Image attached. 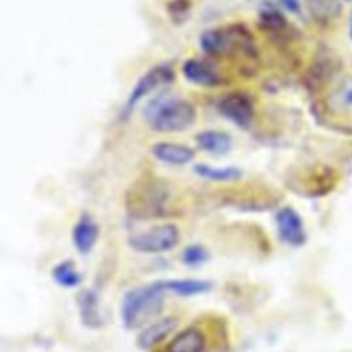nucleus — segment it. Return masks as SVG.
Masks as SVG:
<instances>
[{"mask_svg":"<svg viewBox=\"0 0 352 352\" xmlns=\"http://www.w3.org/2000/svg\"><path fill=\"white\" fill-rule=\"evenodd\" d=\"M346 1H352V0H346Z\"/></svg>","mask_w":352,"mask_h":352,"instance_id":"b1692460","label":"nucleus"},{"mask_svg":"<svg viewBox=\"0 0 352 352\" xmlns=\"http://www.w3.org/2000/svg\"><path fill=\"white\" fill-rule=\"evenodd\" d=\"M349 37L352 40V12H351V16H349Z\"/></svg>","mask_w":352,"mask_h":352,"instance_id":"5701e85b","label":"nucleus"},{"mask_svg":"<svg viewBox=\"0 0 352 352\" xmlns=\"http://www.w3.org/2000/svg\"><path fill=\"white\" fill-rule=\"evenodd\" d=\"M187 81L201 87H216L220 84V76L214 67L202 59H187L182 66Z\"/></svg>","mask_w":352,"mask_h":352,"instance_id":"1a4fd4ad","label":"nucleus"},{"mask_svg":"<svg viewBox=\"0 0 352 352\" xmlns=\"http://www.w3.org/2000/svg\"><path fill=\"white\" fill-rule=\"evenodd\" d=\"M279 1H280V4H282L286 10H289L290 12L297 14V12H300V10H301V6H300V1H298V0H279Z\"/></svg>","mask_w":352,"mask_h":352,"instance_id":"4be33fe9","label":"nucleus"},{"mask_svg":"<svg viewBox=\"0 0 352 352\" xmlns=\"http://www.w3.org/2000/svg\"><path fill=\"white\" fill-rule=\"evenodd\" d=\"M52 278L58 285L69 289L76 287L81 283V275L70 261H63L54 267Z\"/></svg>","mask_w":352,"mask_h":352,"instance_id":"f3484780","label":"nucleus"},{"mask_svg":"<svg viewBox=\"0 0 352 352\" xmlns=\"http://www.w3.org/2000/svg\"><path fill=\"white\" fill-rule=\"evenodd\" d=\"M98 236H99L98 224L88 214L81 216L73 227V232H72L73 245L82 254H87L92 250V248L98 241Z\"/></svg>","mask_w":352,"mask_h":352,"instance_id":"9d476101","label":"nucleus"},{"mask_svg":"<svg viewBox=\"0 0 352 352\" xmlns=\"http://www.w3.org/2000/svg\"><path fill=\"white\" fill-rule=\"evenodd\" d=\"M146 118L151 129L173 133L188 129L197 118L195 106L182 98H166L146 109Z\"/></svg>","mask_w":352,"mask_h":352,"instance_id":"f03ea898","label":"nucleus"},{"mask_svg":"<svg viewBox=\"0 0 352 352\" xmlns=\"http://www.w3.org/2000/svg\"><path fill=\"white\" fill-rule=\"evenodd\" d=\"M165 289L177 296H194L210 290V282L202 279H172L164 282Z\"/></svg>","mask_w":352,"mask_h":352,"instance_id":"2eb2a0df","label":"nucleus"},{"mask_svg":"<svg viewBox=\"0 0 352 352\" xmlns=\"http://www.w3.org/2000/svg\"><path fill=\"white\" fill-rule=\"evenodd\" d=\"M151 154L160 162L168 165H186L191 162L195 153L191 147L175 142H157L151 146Z\"/></svg>","mask_w":352,"mask_h":352,"instance_id":"6e6552de","label":"nucleus"},{"mask_svg":"<svg viewBox=\"0 0 352 352\" xmlns=\"http://www.w3.org/2000/svg\"><path fill=\"white\" fill-rule=\"evenodd\" d=\"M197 143L204 151L216 155L227 154L232 146L231 136L217 129H206L199 132L197 135Z\"/></svg>","mask_w":352,"mask_h":352,"instance_id":"f8f14e48","label":"nucleus"},{"mask_svg":"<svg viewBox=\"0 0 352 352\" xmlns=\"http://www.w3.org/2000/svg\"><path fill=\"white\" fill-rule=\"evenodd\" d=\"M206 338L197 327H187L169 342L166 352H204Z\"/></svg>","mask_w":352,"mask_h":352,"instance_id":"9b49d317","label":"nucleus"},{"mask_svg":"<svg viewBox=\"0 0 352 352\" xmlns=\"http://www.w3.org/2000/svg\"><path fill=\"white\" fill-rule=\"evenodd\" d=\"M179 239V228L175 224L165 223L132 235L129 238V245L138 252L161 253L173 249Z\"/></svg>","mask_w":352,"mask_h":352,"instance_id":"20e7f679","label":"nucleus"},{"mask_svg":"<svg viewBox=\"0 0 352 352\" xmlns=\"http://www.w3.org/2000/svg\"><path fill=\"white\" fill-rule=\"evenodd\" d=\"M261 25L268 29V30H272V32H279V30H283L286 28V21L285 18L274 11V10H268V11H264L261 14Z\"/></svg>","mask_w":352,"mask_h":352,"instance_id":"aec40b11","label":"nucleus"},{"mask_svg":"<svg viewBox=\"0 0 352 352\" xmlns=\"http://www.w3.org/2000/svg\"><path fill=\"white\" fill-rule=\"evenodd\" d=\"M164 282H155L129 290L121 304V319L126 329H139L162 311L165 302Z\"/></svg>","mask_w":352,"mask_h":352,"instance_id":"f257e3e1","label":"nucleus"},{"mask_svg":"<svg viewBox=\"0 0 352 352\" xmlns=\"http://www.w3.org/2000/svg\"><path fill=\"white\" fill-rule=\"evenodd\" d=\"M173 69L169 65L161 63L150 70H147L133 85L128 100H126V109H133L136 103H139L143 98L150 95L153 91L158 89L162 85L169 84L173 80Z\"/></svg>","mask_w":352,"mask_h":352,"instance_id":"39448f33","label":"nucleus"},{"mask_svg":"<svg viewBox=\"0 0 352 352\" xmlns=\"http://www.w3.org/2000/svg\"><path fill=\"white\" fill-rule=\"evenodd\" d=\"M176 326V320L175 318H165L161 319L155 323H153L151 326H148L147 329H144L139 338H138V344L142 349H148L151 348L154 344L160 342L162 338H165Z\"/></svg>","mask_w":352,"mask_h":352,"instance_id":"ddd939ff","label":"nucleus"},{"mask_svg":"<svg viewBox=\"0 0 352 352\" xmlns=\"http://www.w3.org/2000/svg\"><path fill=\"white\" fill-rule=\"evenodd\" d=\"M219 111L239 128H249L254 117L253 100L248 94L231 92L219 100Z\"/></svg>","mask_w":352,"mask_h":352,"instance_id":"423d86ee","label":"nucleus"},{"mask_svg":"<svg viewBox=\"0 0 352 352\" xmlns=\"http://www.w3.org/2000/svg\"><path fill=\"white\" fill-rule=\"evenodd\" d=\"M204 51L213 56H226L235 52L254 54L253 38L243 26H230L205 30L199 38Z\"/></svg>","mask_w":352,"mask_h":352,"instance_id":"7ed1b4c3","label":"nucleus"},{"mask_svg":"<svg viewBox=\"0 0 352 352\" xmlns=\"http://www.w3.org/2000/svg\"><path fill=\"white\" fill-rule=\"evenodd\" d=\"M330 106L338 113L352 111V77L341 80L330 94Z\"/></svg>","mask_w":352,"mask_h":352,"instance_id":"dca6fc26","label":"nucleus"},{"mask_svg":"<svg viewBox=\"0 0 352 352\" xmlns=\"http://www.w3.org/2000/svg\"><path fill=\"white\" fill-rule=\"evenodd\" d=\"M312 10H315L320 15H327V14H334L336 7L338 8V4L336 0H309Z\"/></svg>","mask_w":352,"mask_h":352,"instance_id":"412c9836","label":"nucleus"},{"mask_svg":"<svg viewBox=\"0 0 352 352\" xmlns=\"http://www.w3.org/2000/svg\"><path fill=\"white\" fill-rule=\"evenodd\" d=\"M209 254L206 252V249L201 245H190L183 250L182 254V260L186 265H201L202 263H205L208 260Z\"/></svg>","mask_w":352,"mask_h":352,"instance_id":"6ab92c4d","label":"nucleus"},{"mask_svg":"<svg viewBox=\"0 0 352 352\" xmlns=\"http://www.w3.org/2000/svg\"><path fill=\"white\" fill-rule=\"evenodd\" d=\"M275 221H276L278 234L283 242L292 246H300L305 242L307 235H305L304 223L300 214L294 209L289 206L279 209L276 212Z\"/></svg>","mask_w":352,"mask_h":352,"instance_id":"0eeeda50","label":"nucleus"},{"mask_svg":"<svg viewBox=\"0 0 352 352\" xmlns=\"http://www.w3.org/2000/svg\"><path fill=\"white\" fill-rule=\"evenodd\" d=\"M194 170L201 177L213 182H236L243 175L236 166H214L208 164H198Z\"/></svg>","mask_w":352,"mask_h":352,"instance_id":"4468645a","label":"nucleus"},{"mask_svg":"<svg viewBox=\"0 0 352 352\" xmlns=\"http://www.w3.org/2000/svg\"><path fill=\"white\" fill-rule=\"evenodd\" d=\"M80 307H81V316L88 326L94 327V326L100 324V316H99L98 308H96L98 307L96 298L91 292H84L81 294Z\"/></svg>","mask_w":352,"mask_h":352,"instance_id":"a211bd4d","label":"nucleus"}]
</instances>
